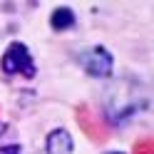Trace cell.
<instances>
[{"mask_svg":"<svg viewBox=\"0 0 154 154\" xmlns=\"http://www.w3.org/2000/svg\"><path fill=\"white\" fill-rule=\"evenodd\" d=\"M0 70L5 75H25V77H35V62H32V55L27 50L25 42H10L8 50L0 60Z\"/></svg>","mask_w":154,"mask_h":154,"instance_id":"1","label":"cell"},{"mask_svg":"<svg viewBox=\"0 0 154 154\" xmlns=\"http://www.w3.org/2000/svg\"><path fill=\"white\" fill-rule=\"evenodd\" d=\"M45 149H47V154H72V137H70V132L62 129V127L52 129L50 134H47V139H45Z\"/></svg>","mask_w":154,"mask_h":154,"instance_id":"3","label":"cell"},{"mask_svg":"<svg viewBox=\"0 0 154 154\" xmlns=\"http://www.w3.org/2000/svg\"><path fill=\"white\" fill-rule=\"evenodd\" d=\"M0 154H23L20 144H8V147H0Z\"/></svg>","mask_w":154,"mask_h":154,"instance_id":"5","label":"cell"},{"mask_svg":"<svg viewBox=\"0 0 154 154\" xmlns=\"http://www.w3.org/2000/svg\"><path fill=\"white\" fill-rule=\"evenodd\" d=\"M77 23V17H75V13L70 10V8H57V10H52V15H50V25H52V30H67V27H72Z\"/></svg>","mask_w":154,"mask_h":154,"instance_id":"4","label":"cell"},{"mask_svg":"<svg viewBox=\"0 0 154 154\" xmlns=\"http://www.w3.org/2000/svg\"><path fill=\"white\" fill-rule=\"evenodd\" d=\"M77 62L90 77H109L112 67H114V57L107 47H87V50L77 52Z\"/></svg>","mask_w":154,"mask_h":154,"instance_id":"2","label":"cell"},{"mask_svg":"<svg viewBox=\"0 0 154 154\" xmlns=\"http://www.w3.org/2000/svg\"><path fill=\"white\" fill-rule=\"evenodd\" d=\"M104 154H124V152H104Z\"/></svg>","mask_w":154,"mask_h":154,"instance_id":"6","label":"cell"}]
</instances>
